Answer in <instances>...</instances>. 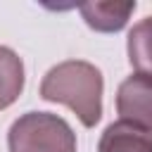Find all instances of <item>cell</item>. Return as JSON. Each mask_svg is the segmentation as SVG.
Returning <instances> with one entry per match:
<instances>
[{
	"label": "cell",
	"mask_w": 152,
	"mask_h": 152,
	"mask_svg": "<svg viewBox=\"0 0 152 152\" xmlns=\"http://www.w3.org/2000/svg\"><path fill=\"white\" fill-rule=\"evenodd\" d=\"M10 152H76V133L50 112H28L19 116L7 133Z\"/></svg>",
	"instance_id": "obj_2"
},
{
	"label": "cell",
	"mask_w": 152,
	"mask_h": 152,
	"mask_svg": "<svg viewBox=\"0 0 152 152\" xmlns=\"http://www.w3.org/2000/svg\"><path fill=\"white\" fill-rule=\"evenodd\" d=\"M116 112L121 121L152 131V76L131 74L116 90Z\"/></svg>",
	"instance_id": "obj_3"
},
{
	"label": "cell",
	"mask_w": 152,
	"mask_h": 152,
	"mask_svg": "<svg viewBox=\"0 0 152 152\" xmlns=\"http://www.w3.org/2000/svg\"><path fill=\"white\" fill-rule=\"evenodd\" d=\"M97 152H152V131L128 121H114L100 135Z\"/></svg>",
	"instance_id": "obj_4"
},
{
	"label": "cell",
	"mask_w": 152,
	"mask_h": 152,
	"mask_svg": "<svg viewBox=\"0 0 152 152\" xmlns=\"http://www.w3.org/2000/svg\"><path fill=\"white\" fill-rule=\"evenodd\" d=\"M128 59L138 74L152 76V17L140 19L128 33Z\"/></svg>",
	"instance_id": "obj_7"
},
{
	"label": "cell",
	"mask_w": 152,
	"mask_h": 152,
	"mask_svg": "<svg viewBox=\"0 0 152 152\" xmlns=\"http://www.w3.org/2000/svg\"><path fill=\"white\" fill-rule=\"evenodd\" d=\"M81 14L86 24L95 31L102 33H114L121 31L128 21V17L135 12V2H119V0H107V2H83Z\"/></svg>",
	"instance_id": "obj_5"
},
{
	"label": "cell",
	"mask_w": 152,
	"mask_h": 152,
	"mask_svg": "<svg viewBox=\"0 0 152 152\" xmlns=\"http://www.w3.org/2000/svg\"><path fill=\"white\" fill-rule=\"evenodd\" d=\"M24 90V64L21 57L0 45V109H7L17 102Z\"/></svg>",
	"instance_id": "obj_6"
},
{
	"label": "cell",
	"mask_w": 152,
	"mask_h": 152,
	"mask_svg": "<svg viewBox=\"0 0 152 152\" xmlns=\"http://www.w3.org/2000/svg\"><path fill=\"white\" fill-rule=\"evenodd\" d=\"M102 71L83 59H66L52 66L40 83V97L66 104L86 128H93L102 116Z\"/></svg>",
	"instance_id": "obj_1"
}]
</instances>
